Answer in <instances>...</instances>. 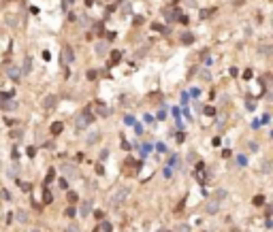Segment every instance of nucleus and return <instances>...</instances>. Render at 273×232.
Segmentation results:
<instances>
[{
  "mask_svg": "<svg viewBox=\"0 0 273 232\" xmlns=\"http://www.w3.org/2000/svg\"><path fill=\"white\" fill-rule=\"evenodd\" d=\"M205 113H207V115H213V113H216V109H213V106H207Z\"/></svg>",
  "mask_w": 273,
  "mask_h": 232,
  "instance_id": "30",
  "label": "nucleus"
},
{
  "mask_svg": "<svg viewBox=\"0 0 273 232\" xmlns=\"http://www.w3.org/2000/svg\"><path fill=\"white\" fill-rule=\"evenodd\" d=\"M66 232H79V228H77L75 224H73V226H68V228H66Z\"/></svg>",
  "mask_w": 273,
  "mask_h": 232,
  "instance_id": "28",
  "label": "nucleus"
},
{
  "mask_svg": "<svg viewBox=\"0 0 273 232\" xmlns=\"http://www.w3.org/2000/svg\"><path fill=\"white\" fill-rule=\"evenodd\" d=\"M134 132H136V136L143 134V126H141V123H134Z\"/></svg>",
  "mask_w": 273,
  "mask_h": 232,
  "instance_id": "16",
  "label": "nucleus"
},
{
  "mask_svg": "<svg viewBox=\"0 0 273 232\" xmlns=\"http://www.w3.org/2000/svg\"><path fill=\"white\" fill-rule=\"evenodd\" d=\"M79 213H81L83 217L88 215V213H92V202H90V200H85L83 204H81V211H79Z\"/></svg>",
  "mask_w": 273,
  "mask_h": 232,
  "instance_id": "4",
  "label": "nucleus"
},
{
  "mask_svg": "<svg viewBox=\"0 0 273 232\" xmlns=\"http://www.w3.org/2000/svg\"><path fill=\"white\" fill-rule=\"evenodd\" d=\"M62 128H64V126H62L60 121H56V123H51V132H53V134H60V132H62Z\"/></svg>",
  "mask_w": 273,
  "mask_h": 232,
  "instance_id": "10",
  "label": "nucleus"
},
{
  "mask_svg": "<svg viewBox=\"0 0 273 232\" xmlns=\"http://www.w3.org/2000/svg\"><path fill=\"white\" fill-rule=\"evenodd\" d=\"M181 41H184V43H192L194 36H192V34H184V36H181Z\"/></svg>",
  "mask_w": 273,
  "mask_h": 232,
  "instance_id": "17",
  "label": "nucleus"
},
{
  "mask_svg": "<svg viewBox=\"0 0 273 232\" xmlns=\"http://www.w3.org/2000/svg\"><path fill=\"white\" fill-rule=\"evenodd\" d=\"M34 153H36V149H34V147H28V156H30V158H32V156H34Z\"/></svg>",
  "mask_w": 273,
  "mask_h": 232,
  "instance_id": "31",
  "label": "nucleus"
},
{
  "mask_svg": "<svg viewBox=\"0 0 273 232\" xmlns=\"http://www.w3.org/2000/svg\"><path fill=\"white\" fill-rule=\"evenodd\" d=\"M73 2H75V0H64V6H70Z\"/></svg>",
  "mask_w": 273,
  "mask_h": 232,
  "instance_id": "32",
  "label": "nucleus"
},
{
  "mask_svg": "<svg viewBox=\"0 0 273 232\" xmlns=\"http://www.w3.org/2000/svg\"><path fill=\"white\" fill-rule=\"evenodd\" d=\"M237 164L239 166H245V164H248V158H245V156H237Z\"/></svg>",
  "mask_w": 273,
  "mask_h": 232,
  "instance_id": "14",
  "label": "nucleus"
},
{
  "mask_svg": "<svg viewBox=\"0 0 273 232\" xmlns=\"http://www.w3.org/2000/svg\"><path fill=\"white\" fill-rule=\"evenodd\" d=\"M62 60H64V64H66V62H73V60H75V53H73L70 47H64V56H62Z\"/></svg>",
  "mask_w": 273,
  "mask_h": 232,
  "instance_id": "3",
  "label": "nucleus"
},
{
  "mask_svg": "<svg viewBox=\"0 0 273 232\" xmlns=\"http://www.w3.org/2000/svg\"><path fill=\"white\" fill-rule=\"evenodd\" d=\"M68 200L75 202V200H77V194H75V192H68Z\"/></svg>",
  "mask_w": 273,
  "mask_h": 232,
  "instance_id": "26",
  "label": "nucleus"
},
{
  "mask_svg": "<svg viewBox=\"0 0 273 232\" xmlns=\"http://www.w3.org/2000/svg\"><path fill=\"white\" fill-rule=\"evenodd\" d=\"M96 53H98V56H105V53H107V43H98V45H96Z\"/></svg>",
  "mask_w": 273,
  "mask_h": 232,
  "instance_id": "7",
  "label": "nucleus"
},
{
  "mask_svg": "<svg viewBox=\"0 0 273 232\" xmlns=\"http://www.w3.org/2000/svg\"><path fill=\"white\" fill-rule=\"evenodd\" d=\"M9 75H11V79H15V81H17V79H19V70H17V68H11V70H9Z\"/></svg>",
  "mask_w": 273,
  "mask_h": 232,
  "instance_id": "12",
  "label": "nucleus"
},
{
  "mask_svg": "<svg viewBox=\"0 0 273 232\" xmlns=\"http://www.w3.org/2000/svg\"><path fill=\"white\" fill-rule=\"evenodd\" d=\"M15 106H17V102H6V104H4V109H6V111H11V109H15Z\"/></svg>",
  "mask_w": 273,
  "mask_h": 232,
  "instance_id": "23",
  "label": "nucleus"
},
{
  "mask_svg": "<svg viewBox=\"0 0 273 232\" xmlns=\"http://www.w3.org/2000/svg\"><path fill=\"white\" fill-rule=\"evenodd\" d=\"M64 168V175H68V177H75L77 175V171H75V166L73 164H66V166H62Z\"/></svg>",
  "mask_w": 273,
  "mask_h": 232,
  "instance_id": "6",
  "label": "nucleus"
},
{
  "mask_svg": "<svg viewBox=\"0 0 273 232\" xmlns=\"http://www.w3.org/2000/svg\"><path fill=\"white\" fill-rule=\"evenodd\" d=\"M51 200H53V196L49 192H45V202H51Z\"/></svg>",
  "mask_w": 273,
  "mask_h": 232,
  "instance_id": "29",
  "label": "nucleus"
},
{
  "mask_svg": "<svg viewBox=\"0 0 273 232\" xmlns=\"http://www.w3.org/2000/svg\"><path fill=\"white\" fill-rule=\"evenodd\" d=\"M30 68H32V60H30V58H26V66H24V73L28 75V73H30Z\"/></svg>",
  "mask_w": 273,
  "mask_h": 232,
  "instance_id": "11",
  "label": "nucleus"
},
{
  "mask_svg": "<svg viewBox=\"0 0 273 232\" xmlns=\"http://www.w3.org/2000/svg\"><path fill=\"white\" fill-rule=\"evenodd\" d=\"M92 115H90V113H81V115H77V119H75V123H77V128L79 130H83L85 126H90V123H92Z\"/></svg>",
  "mask_w": 273,
  "mask_h": 232,
  "instance_id": "2",
  "label": "nucleus"
},
{
  "mask_svg": "<svg viewBox=\"0 0 273 232\" xmlns=\"http://www.w3.org/2000/svg\"><path fill=\"white\" fill-rule=\"evenodd\" d=\"M254 204H256V207H260V204H265V198H262V196H254Z\"/></svg>",
  "mask_w": 273,
  "mask_h": 232,
  "instance_id": "15",
  "label": "nucleus"
},
{
  "mask_svg": "<svg viewBox=\"0 0 273 232\" xmlns=\"http://www.w3.org/2000/svg\"><path fill=\"white\" fill-rule=\"evenodd\" d=\"M149 151H152V145H143V147H141V156L145 158V156L149 153Z\"/></svg>",
  "mask_w": 273,
  "mask_h": 232,
  "instance_id": "13",
  "label": "nucleus"
},
{
  "mask_svg": "<svg viewBox=\"0 0 273 232\" xmlns=\"http://www.w3.org/2000/svg\"><path fill=\"white\" fill-rule=\"evenodd\" d=\"M120 58H122V53H120V51H113V56H111V60H113V62H117V60H120Z\"/></svg>",
  "mask_w": 273,
  "mask_h": 232,
  "instance_id": "24",
  "label": "nucleus"
},
{
  "mask_svg": "<svg viewBox=\"0 0 273 232\" xmlns=\"http://www.w3.org/2000/svg\"><path fill=\"white\" fill-rule=\"evenodd\" d=\"M128 194H130V187H122V190H115V192H113V196H111V202H113V204H120V202H124L126 198H128Z\"/></svg>",
  "mask_w": 273,
  "mask_h": 232,
  "instance_id": "1",
  "label": "nucleus"
},
{
  "mask_svg": "<svg viewBox=\"0 0 273 232\" xmlns=\"http://www.w3.org/2000/svg\"><path fill=\"white\" fill-rule=\"evenodd\" d=\"M218 209H220L218 200H209V202H207V213H218Z\"/></svg>",
  "mask_w": 273,
  "mask_h": 232,
  "instance_id": "5",
  "label": "nucleus"
},
{
  "mask_svg": "<svg viewBox=\"0 0 273 232\" xmlns=\"http://www.w3.org/2000/svg\"><path fill=\"white\" fill-rule=\"evenodd\" d=\"M171 175H173V168L167 164V166H165V177H171Z\"/></svg>",
  "mask_w": 273,
  "mask_h": 232,
  "instance_id": "20",
  "label": "nucleus"
},
{
  "mask_svg": "<svg viewBox=\"0 0 273 232\" xmlns=\"http://www.w3.org/2000/svg\"><path fill=\"white\" fill-rule=\"evenodd\" d=\"M188 100H190V94H188V92H184V94H181V102H184V104H186Z\"/></svg>",
  "mask_w": 273,
  "mask_h": 232,
  "instance_id": "25",
  "label": "nucleus"
},
{
  "mask_svg": "<svg viewBox=\"0 0 273 232\" xmlns=\"http://www.w3.org/2000/svg\"><path fill=\"white\" fill-rule=\"evenodd\" d=\"M98 134H101V132H90V136H88V145H94V143L98 141Z\"/></svg>",
  "mask_w": 273,
  "mask_h": 232,
  "instance_id": "9",
  "label": "nucleus"
},
{
  "mask_svg": "<svg viewBox=\"0 0 273 232\" xmlns=\"http://www.w3.org/2000/svg\"><path fill=\"white\" fill-rule=\"evenodd\" d=\"M60 187H64V190H68V181H66V179H60Z\"/></svg>",
  "mask_w": 273,
  "mask_h": 232,
  "instance_id": "27",
  "label": "nucleus"
},
{
  "mask_svg": "<svg viewBox=\"0 0 273 232\" xmlns=\"http://www.w3.org/2000/svg\"><path fill=\"white\" fill-rule=\"evenodd\" d=\"M124 121L128 123V126H134V117H132V115H126V117H124Z\"/></svg>",
  "mask_w": 273,
  "mask_h": 232,
  "instance_id": "18",
  "label": "nucleus"
},
{
  "mask_svg": "<svg viewBox=\"0 0 273 232\" xmlns=\"http://www.w3.org/2000/svg\"><path fill=\"white\" fill-rule=\"evenodd\" d=\"M156 149L160 151V153H165V151H167V147H165V143H158V145H156Z\"/></svg>",
  "mask_w": 273,
  "mask_h": 232,
  "instance_id": "22",
  "label": "nucleus"
},
{
  "mask_svg": "<svg viewBox=\"0 0 273 232\" xmlns=\"http://www.w3.org/2000/svg\"><path fill=\"white\" fill-rule=\"evenodd\" d=\"M17 221L26 224V221H28V213H26V211H17Z\"/></svg>",
  "mask_w": 273,
  "mask_h": 232,
  "instance_id": "8",
  "label": "nucleus"
},
{
  "mask_svg": "<svg viewBox=\"0 0 273 232\" xmlns=\"http://www.w3.org/2000/svg\"><path fill=\"white\" fill-rule=\"evenodd\" d=\"M177 232H190V226H186V224H181V226L177 228Z\"/></svg>",
  "mask_w": 273,
  "mask_h": 232,
  "instance_id": "21",
  "label": "nucleus"
},
{
  "mask_svg": "<svg viewBox=\"0 0 273 232\" xmlns=\"http://www.w3.org/2000/svg\"><path fill=\"white\" fill-rule=\"evenodd\" d=\"M53 104H56V98L49 96V98H47V102H45V106H53Z\"/></svg>",
  "mask_w": 273,
  "mask_h": 232,
  "instance_id": "19",
  "label": "nucleus"
}]
</instances>
